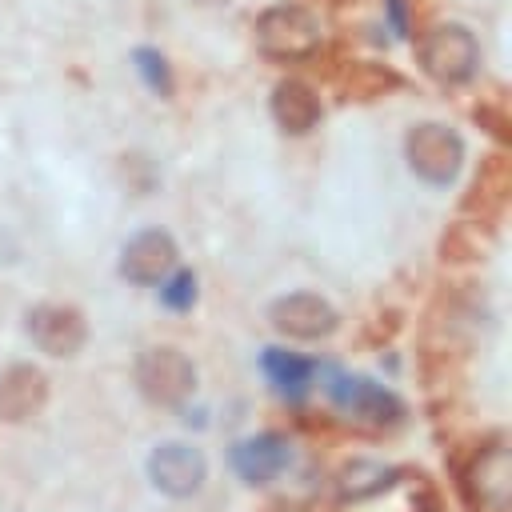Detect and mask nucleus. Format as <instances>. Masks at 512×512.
<instances>
[{
	"mask_svg": "<svg viewBox=\"0 0 512 512\" xmlns=\"http://www.w3.org/2000/svg\"><path fill=\"white\" fill-rule=\"evenodd\" d=\"M136 388L156 408H180L196 392V364L180 348H144L136 360Z\"/></svg>",
	"mask_w": 512,
	"mask_h": 512,
	"instance_id": "nucleus-1",
	"label": "nucleus"
},
{
	"mask_svg": "<svg viewBox=\"0 0 512 512\" xmlns=\"http://www.w3.org/2000/svg\"><path fill=\"white\" fill-rule=\"evenodd\" d=\"M256 44L272 60H304L320 48V24L300 4H272L256 20Z\"/></svg>",
	"mask_w": 512,
	"mask_h": 512,
	"instance_id": "nucleus-2",
	"label": "nucleus"
},
{
	"mask_svg": "<svg viewBox=\"0 0 512 512\" xmlns=\"http://www.w3.org/2000/svg\"><path fill=\"white\" fill-rule=\"evenodd\" d=\"M420 64L436 84H464L472 80L476 64H480V48L476 36L464 24H436L424 40H420Z\"/></svg>",
	"mask_w": 512,
	"mask_h": 512,
	"instance_id": "nucleus-3",
	"label": "nucleus"
},
{
	"mask_svg": "<svg viewBox=\"0 0 512 512\" xmlns=\"http://www.w3.org/2000/svg\"><path fill=\"white\" fill-rule=\"evenodd\" d=\"M404 156H408V168L428 180V184H448L460 164H464V140L448 128V124H436V120H424L408 132L404 140Z\"/></svg>",
	"mask_w": 512,
	"mask_h": 512,
	"instance_id": "nucleus-4",
	"label": "nucleus"
},
{
	"mask_svg": "<svg viewBox=\"0 0 512 512\" xmlns=\"http://www.w3.org/2000/svg\"><path fill=\"white\" fill-rule=\"evenodd\" d=\"M204 476H208V460L200 448L184 444V440H168L160 448H152L148 456V480L164 492V496H196L204 488Z\"/></svg>",
	"mask_w": 512,
	"mask_h": 512,
	"instance_id": "nucleus-5",
	"label": "nucleus"
},
{
	"mask_svg": "<svg viewBox=\"0 0 512 512\" xmlns=\"http://www.w3.org/2000/svg\"><path fill=\"white\" fill-rule=\"evenodd\" d=\"M24 328L32 344L48 356H76L88 340V320L72 304H36L24 316Z\"/></svg>",
	"mask_w": 512,
	"mask_h": 512,
	"instance_id": "nucleus-6",
	"label": "nucleus"
},
{
	"mask_svg": "<svg viewBox=\"0 0 512 512\" xmlns=\"http://www.w3.org/2000/svg\"><path fill=\"white\" fill-rule=\"evenodd\" d=\"M176 240L164 232V228H148L140 236H132L120 252V276L140 284V288H152V284H164L172 272H176Z\"/></svg>",
	"mask_w": 512,
	"mask_h": 512,
	"instance_id": "nucleus-7",
	"label": "nucleus"
},
{
	"mask_svg": "<svg viewBox=\"0 0 512 512\" xmlns=\"http://www.w3.org/2000/svg\"><path fill=\"white\" fill-rule=\"evenodd\" d=\"M268 320L276 332H284L292 340H320V336L336 332V324H340L336 308L316 292H288V296L272 300Z\"/></svg>",
	"mask_w": 512,
	"mask_h": 512,
	"instance_id": "nucleus-8",
	"label": "nucleus"
},
{
	"mask_svg": "<svg viewBox=\"0 0 512 512\" xmlns=\"http://www.w3.org/2000/svg\"><path fill=\"white\" fill-rule=\"evenodd\" d=\"M48 404V376L32 364H8L0 372V420H32Z\"/></svg>",
	"mask_w": 512,
	"mask_h": 512,
	"instance_id": "nucleus-9",
	"label": "nucleus"
},
{
	"mask_svg": "<svg viewBox=\"0 0 512 512\" xmlns=\"http://www.w3.org/2000/svg\"><path fill=\"white\" fill-rule=\"evenodd\" d=\"M288 460H292L288 444H284L280 436H272V432L248 436V440H240V444L232 448V464H236V472H240L248 484L276 480V476L288 468Z\"/></svg>",
	"mask_w": 512,
	"mask_h": 512,
	"instance_id": "nucleus-10",
	"label": "nucleus"
},
{
	"mask_svg": "<svg viewBox=\"0 0 512 512\" xmlns=\"http://www.w3.org/2000/svg\"><path fill=\"white\" fill-rule=\"evenodd\" d=\"M272 120L288 132V136H304L316 128L320 120V100L304 80H280L272 92Z\"/></svg>",
	"mask_w": 512,
	"mask_h": 512,
	"instance_id": "nucleus-11",
	"label": "nucleus"
},
{
	"mask_svg": "<svg viewBox=\"0 0 512 512\" xmlns=\"http://www.w3.org/2000/svg\"><path fill=\"white\" fill-rule=\"evenodd\" d=\"M340 400H344L356 416H364V420H372V424H384V420H396V416H400V400H396L392 392L368 384V380H344Z\"/></svg>",
	"mask_w": 512,
	"mask_h": 512,
	"instance_id": "nucleus-12",
	"label": "nucleus"
},
{
	"mask_svg": "<svg viewBox=\"0 0 512 512\" xmlns=\"http://www.w3.org/2000/svg\"><path fill=\"white\" fill-rule=\"evenodd\" d=\"M504 200H508V164L500 156H492L468 192V208H480L484 216H492L504 208Z\"/></svg>",
	"mask_w": 512,
	"mask_h": 512,
	"instance_id": "nucleus-13",
	"label": "nucleus"
},
{
	"mask_svg": "<svg viewBox=\"0 0 512 512\" xmlns=\"http://www.w3.org/2000/svg\"><path fill=\"white\" fill-rule=\"evenodd\" d=\"M264 368H268V376L276 380V388H304L308 384V376H312V364L304 360V356H292V352H268L264 356Z\"/></svg>",
	"mask_w": 512,
	"mask_h": 512,
	"instance_id": "nucleus-14",
	"label": "nucleus"
},
{
	"mask_svg": "<svg viewBox=\"0 0 512 512\" xmlns=\"http://www.w3.org/2000/svg\"><path fill=\"white\" fill-rule=\"evenodd\" d=\"M348 72H352L348 76V92L356 100H372V96H380V92H388V88L400 84L392 68H376V64H360V68H348Z\"/></svg>",
	"mask_w": 512,
	"mask_h": 512,
	"instance_id": "nucleus-15",
	"label": "nucleus"
},
{
	"mask_svg": "<svg viewBox=\"0 0 512 512\" xmlns=\"http://www.w3.org/2000/svg\"><path fill=\"white\" fill-rule=\"evenodd\" d=\"M164 284H168V280H164ZM192 296H196V276H192V272H176V280L164 288V300H168L172 308H188Z\"/></svg>",
	"mask_w": 512,
	"mask_h": 512,
	"instance_id": "nucleus-16",
	"label": "nucleus"
},
{
	"mask_svg": "<svg viewBox=\"0 0 512 512\" xmlns=\"http://www.w3.org/2000/svg\"><path fill=\"white\" fill-rule=\"evenodd\" d=\"M136 60L144 64V76L152 88H168V76H164V60L156 52H136Z\"/></svg>",
	"mask_w": 512,
	"mask_h": 512,
	"instance_id": "nucleus-17",
	"label": "nucleus"
},
{
	"mask_svg": "<svg viewBox=\"0 0 512 512\" xmlns=\"http://www.w3.org/2000/svg\"><path fill=\"white\" fill-rule=\"evenodd\" d=\"M192 4H204V8H216V4H224V0H192Z\"/></svg>",
	"mask_w": 512,
	"mask_h": 512,
	"instance_id": "nucleus-18",
	"label": "nucleus"
}]
</instances>
